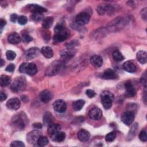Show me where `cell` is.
<instances>
[{
  "label": "cell",
  "instance_id": "6da1fadb",
  "mask_svg": "<svg viewBox=\"0 0 147 147\" xmlns=\"http://www.w3.org/2000/svg\"><path fill=\"white\" fill-rule=\"evenodd\" d=\"M55 34L53 40L56 42H63L67 40L70 35L69 30L61 25H57L54 28Z\"/></svg>",
  "mask_w": 147,
  "mask_h": 147
},
{
  "label": "cell",
  "instance_id": "7a4b0ae2",
  "mask_svg": "<svg viewBox=\"0 0 147 147\" xmlns=\"http://www.w3.org/2000/svg\"><path fill=\"white\" fill-rule=\"evenodd\" d=\"M28 123V118L24 112L15 114L11 118V126L17 130H22Z\"/></svg>",
  "mask_w": 147,
  "mask_h": 147
},
{
  "label": "cell",
  "instance_id": "3957f363",
  "mask_svg": "<svg viewBox=\"0 0 147 147\" xmlns=\"http://www.w3.org/2000/svg\"><path fill=\"white\" fill-rule=\"evenodd\" d=\"M26 87V80L24 76L16 78L11 83V90L15 92H20L25 90Z\"/></svg>",
  "mask_w": 147,
  "mask_h": 147
},
{
  "label": "cell",
  "instance_id": "277c9868",
  "mask_svg": "<svg viewBox=\"0 0 147 147\" xmlns=\"http://www.w3.org/2000/svg\"><path fill=\"white\" fill-rule=\"evenodd\" d=\"M101 102L105 109H109L111 107L114 99L113 94L109 91H104L100 95Z\"/></svg>",
  "mask_w": 147,
  "mask_h": 147
},
{
  "label": "cell",
  "instance_id": "5b68a950",
  "mask_svg": "<svg viewBox=\"0 0 147 147\" xmlns=\"http://www.w3.org/2000/svg\"><path fill=\"white\" fill-rule=\"evenodd\" d=\"M63 63L64 62H63L62 61L59 60H56L53 61L46 69L45 74L49 76L57 74L60 70L62 65L63 64Z\"/></svg>",
  "mask_w": 147,
  "mask_h": 147
},
{
  "label": "cell",
  "instance_id": "8992f818",
  "mask_svg": "<svg viewBox=\"0 0 147 147\" xmlns=\"http://www.w3.org/2000/svg\"><path fill=\"white\" fill-rule=\"evenodd\" d=\"M41 136V132L38 130L31 131L27 134V141L30 144H36L37 143L39 138Z\"/></svg>",
  "mask_w": 147,
  "mask_h": 147
},
{
  "label": "cell",
  "instance_id": "52a82bcc",
  "mask_svg": "<svg viewBox=\"0 0 147 147\" xmlns=\"http://www.w3.org/2000/svg\"><path fill=\"white\" fill-rule=\"evenodd\" d=\"M90 20V16L86 12H81L79 13L76 18L75 20L76 23L79 25H84L88 23Z\"/></svg>",
  "mask_w": 147,
  "mask_h": 147
},
{
  "label": "cell",
  "instance_id": "ba28073f",
  "mask_svg": "<svg viewBox=\"0 0 147 147\" xmlns=\"http://www.w3.org/2000/svg\"><path fill=\"white\" fill-rule=\"evenodd\" d=\"M76 53L75 49H67V50L61 51L60 53L61 59H62L63 62H65L70 60Z\"/></svg>",
  "mask_w": 147,
  "mask_h": 147
},
{
  "label": "cell",
  "instance_id": "9c48e42d",
  "mask_svg": "<svg viewBox=\"0 0 147 147\" xmlns=\"http://www.w3.org/2000/svg\"><path fill=\"white\" fill-rule=\"evenodd\" d=\"M134 119V114L132 111H126L121 117L122 122L126 125H131Z\"/></svg>",
  "mask_w": 147,
  "mask_h": 147
},
{
  "label": "cell",
  "instance_id": "30bf717a",
  "mask_svg": "<svg viewBox=\"0 0 147 147\" xmlns=\"http://www.w3.org/2000/svg\"><path fill=\"white\" fill-rule=\"evenodd\" d=\"M53 107L56 111L61 113L66 110L67 104L63 100L57 99L53 103Z\"/></svg>",
  "mask_w": 147,
  "mask_h": 147
},
{
  "label": "cell",
  "instance_id": "8fae6325",
  "mask_svg": "<svg viewBox=\"0 0 147 147\" xmlns=\"http://www.w3.org/2000/svg\"><path fill=\"white\" fill-rule=\"evenodd\" d=\"M40 52L41 51L38 48H36V47L30 48L26 51L25 53V57L28 60H31L38 56Z\"/></svg>",
  "mask_w": 147,
  "mask_h": 147
},
{
  "label": "cell",
  "instance_id": "7c38bea8",
  "mask_svg": "<svg viewBox=\"0 0 147 147\" xmlns=\"http://www.w3.org/2000/svg\"><path fill=\"white\" fill-rule=\"evenodd\" d=\"M21 106V103L18 98H13L9 99L6 103V106L8 109L13 110H18Z\"/></svg>",
  "mask_w": 147,
  "mask_h": 147
},
{
  "label": "cell",
  "instance_id": "4fadbf2b",
  "mask_svg": "<svg viewBox=\"0 0 147 147\" xmlns=\"http://www.w3.org/2000/svg\"><path fill=\"white\" fill-rule=\"evenodd\" d=\"M89 117L94 120H99L102 117V111L98 107H94L88 113Z\"/></svg>",
  "mask_w": 147,
  "mask_h": 147
},
{
  "label": "cell",
  "instance_id": "5bb4252c",
  "mask_svg": "<svg viewBox=\"0 0 147 147\" xmlns=\"http://www.w3.org/2000/svg\"><path fill=\"white\" fill-rule=\"evenodd\" d=\"M53 98V94L48 90L42 91L40 94V99L44 103L49 102Z\"/></svg>",
  "mask_w": 147,
  "mask_h": 147
},
{
  "label": "cell",
  "instance_id": "9a60e30c",
  "mask_svg": "<svg viewBox=\"0 0 147 147\" xmlns=\"http://www.w3.org/2000/svg\"><path fill=\"white\" fill-rule=\"evenodd\" d=\"M28 7L32 13H43L47 11V9L37 4H29Z\"/></svg>",
  "mask_w": 147,
  "mask_h": 147
},
{
  "label": "cell",
  "instance_id": "2e32d148",
  "mask_svg": "<svg viewBox=\"0 0 147 147\" xmlns=\"http://www.w3.org/2000/svg\"><path fill=\"white\" fill-rule=\"evenodd\" d=\"M90 63L95 67H100L102 65V57L98 55H94L90 58Z\"/></svg>",
  "mask_w": 147,
  "mask_h": 147
},
{
  "label": "cell",
  "instance_id": "e0dca14e",
  "mask_svg": "<svg viewBox=\"0 0 147 147\" xmlns=\"http://www.w3.org/2000/svg\"><path fill=\"white\" fill-rule=\"evenodd\" d=\"M102 78L106 80L115 79L117 78V74L112 69L108 68L104 71L102 75Z\"/></svg>",
  "mask_w": 147,
  "mask_h": 147
},
{
  "label": "cell",
  "instance_id": "ac0fdd59",
  "mask_svg": "<svg viewBox=\"0 0 147 147\" xmlns=\"http://www.w3.org/2000/svg\"><path fill=\"white\" fill-rule=\"evenodd\" d=\"M122 67L125 71L130 73L135 72L137 69L135 64L131 61H127L125 62L123 64Z\"/></svg>",
  "mask_w": 147,
  "mask_h": 147
},
{
  "label": "cell",
  "instance_id": "d6986e66",
  "mask_svg": "<svg viewBox=\"0 0 147 147\" xmlns=\"http://www.w3.org/2000/svg\"><path fill=\"white\" fill-rule=\"evenodd\" d=\"M126 95L129 97H133L136 95V91L131 82H127L125 84Z\"/></svg>",
  "mask_w": 147,
  "mask_h": 147
},
{
  "label": "cell",
  "instance_id": "ffe728a7",
  "mask_svg": "<svg viewBox=\"0 0 147 147\" xmlns=\"http://www.w3.org/2000/svg\"><path fill=\"white\" fill-rule=\"evenodd\" d=\"M90 137L89 131L85 129H81L78 133V138L82 142L87 141Z\"/></svg>",
  "mask_w": 147,
  "mask_h": 147
},
{
  "label": "cell",
  "instance_id": "44dd1931",
  "mask_svg": "<svg viewBox=\"0 0 147 147\" xmlns=\"http://www.w3.org/2000/svg\"><path fill=\"white\" fill-rule=\"evenodd\" d=\"M51 137L53 141L57 142H60L64 140L65 138V134L63 131H59L51 135Z\"/></svg>",
  "mask_w": 147,
  "mask_h": 147
},
{
  "label": "cell",
  "instance_id": "7402d4cb",
  "mask_svg": "<svg viewBox=\"0 0 147 147\" xmlns=\"http://www.w3.org/2000/svg\"><path fill=\"white\" fill-rule=\"evenodd\" d=\"M8 41L9 43L12 44H17L20 43L21 41V37L18 34V33L14 32L11 33L9 36H8Z\"/></svg>",
  "mask_w": 147,
  "mask_h": 147
},
{
  "label": "cell",
  "instance_id": "603a6c76",
  "mask_svg": "<svg viewBox=\"0 0 147 147\" xmlns=\"http://www.w3.org/2000/svg\"><path fill=\"white\" fill-rule=\"evenodd\" d=\"M53 121H54V117H53L52 114L49 111L45 112L43 117V123L44 125L48 126L51 124L53 123Z\"/></svg>",
  "mask_w": 147,
  "mask_h": 147
},
{
  "label": "cell",
  "instance_id": "cb8c5ba5",
  "mask_svg": "<svg viewBox=\"0 0 147 147\" xmlns=\"http://www.w3.org/2000/svg\"><path fill=\"white\" fill-rule=\"evenodd\" d=\"M136 57L141 64H144L147 61V53L144 51H140L137 53Z\"/></svg>",
  "mask_w": 147,
  "mask_h": 147
},
{
  "label": "cell",
  "instance_id": "d4e9b609",
  "mask_svg": "<svg viewBox=\"0 0 147 147\" xmlns=\"http://www.w3.org/2000/svg\"><path fill=\"white\" fill-rule=\"evenodd\" d=\"M42 55L48 59L52 58L53 56V52L52 49L49 47H43L40 50Z\"/></svg>",
  "mask_w": 147,
  "mask_h": 147
},
{
  "label": "cell",
  "instance_id": "484cf974",
  "mask_svg": "<svg viewBox=\"0 0 147 147\" xmlns=\"http://www.w3.org/2000/svg\"><path fill=\"white\" fill-rule=\"evenodd\" d=\"M37 72V68L33 63H28L26 68V74L29 75H34Z\"/></svg>",
  "mask_w": 147,
  "mask_h": 147
},
{
  "label": "cell",
  "instance_id": "4316f807",
  "mask_svg": "<svg viewBox=\"0 0 147 147\" xmlns=\"http://www.w3.org/2000/svg\"><path fill=\"white\" fill-rule=\"evenodd\" d=\"M48 127V133L50 136L55 134L57 131H59L61 129V126L58 123H53Z\"/></svg>",
  "mask_w": 147,
  "mask_h": 147
},
{
  "label": "cell",
  "instance_id": "83f0119b",
  "mask_svg": "<svg viewBox=\"0 0 147 147\" xmlns=\"http://www.w3.org/2000/svg\"><path fill=\"white\" fill-rule=\"evenodd\" d=\"M97 10L99 14H104L105 13H111L113 10V8L111 6L107 5H100L98 6Z\"/></svg>",
  "mask_w": 147,
  "mask_h": 147
},
{
  "label": "cell",
  "instance_id": "f1b7e54d",
  "mask_svg": "<svg viewBox=\"0 0 147 147\" xmlns=\"http://www.w3.org/2000/svg\"><path fill=\"white\" fill-rule=\"evenodd\" d=\"M53 18L52 17H47L43 19L42 22V26L44 29H49L53 24Z\"/></svg>",
  "mask_w": 147,
  "mask_h": 147
},
{
  "label": "cell",
  "instance_id": "f546056e",
  "mask_svg": "<svg viewBox=\"0 0 147 147\" xmlns=\"http://www.w3.org/2000/svg\"><path fill=\"white\" fill-rule=\"evenodd\" d=\"M84 103V100L82 99L77 100L72 103V108L75 111H79L83 108Z\"/></svg>",
  "mask_w": 147,
  "mask_h": 147
},
{
  "label": "cell",
  "instance_id": "4dcf8cb0",
  "mask_svg": "<svg viewBox=\"0 0 147 147\" xmlns=\"http://www.w3.org/2000/svg\"><path fill=\"white\" fill-rule=\"evenodd\" d=\"M11 83V78L9 76L2 75L0 78L1 86L5 87L9 85Z\"/></svg>",
  "mask_w": 147,
  "mask_h": 147
},
{
  "label": "cell",
  "instance_id": "1f68e13d",
  "mask_svg": "<svg viewBox=\"0 0 147 147\" xmlns=\"http://www.w3.org/2000/svg\"><path fill=\"white\" fill-rule=\"evenodd\" d=\"M112 56H113V59L116 61H118V62L121 61L124 59L123 56L118 50L114 51L112 53Z\"/></svg>",
  "mask_w": 147,
  "mask_h": 147
},
{
  "label": "cell",
  "instance_id": "d6a6232c",
  "mask_svg": "<svg viewBox=\"0 0 147 147\" xmlns=\"http://www.w3.org/2000/svg\"><path fill=\"white\" fill-rule=\"evenodd\" d=\"M49 142V140L48 139L45 137V136H40V137L39 138L38 141H37V144L38 146H46Z\"/></svg>",
  "mask_w": 147,
  "mask_h": 147
},
{
  "label": "cell",
  "instance_id": "836d02e7",
  "mask_svg": "<svg viewBox=\"0 0 147 147\" xmlns=\"http://www.w3.org/2000/svg\"><path fill=\"white\" fill-rule=\"evenodd\" d=\"M115 137H116V133H115V131H113L109 133L105 136V140L107 142H111L114 140Z\"/></svg>",
  "mask_w": 147,
  "mask_h": 147
},
{
  "label": "cell",
  "instance_id": "e575fe53",
  "mask_svg": "<svg viewBox=\"0 0 147 147\" xmlns=\"http://www.w3.org/2000/svg\"><path fill=\"white\" fill-rule=\"evenodd\" d=\"M32 20L34 21L38 22L42 20L44 18V15L42 13H32L31 16Z\"/></svg>",
  "mask_w": 147,
  "mask_h": 147
},
{
  "label": "cell",
  "instance_id": "d590c367",
  "mask_svg": "<svg viewBox=\"0 0 147 147\" xmlns=\"http://www.w3.org/2000/svg\"><path fill=\"white\" fill-rule=\"evenodd\" d=\"M137 129H138V125H137V123H135V125L131 128V130L129 133V135H128L129 140L133 138V137L135 136Z\"/></svg>",
  "mask_w": 147,
  "mask_h": 147
},
{
  "label": "cell",
  "instance_id": "8d00e7d4",
  "mask_svg": "<svg viewBox=\"0 0 147 147\" xmlns=\"http://www.w3.org/2000/svg\"><path fill=\"white\" fill-rule=\"evenodd\" d=\"M6 56L7 59L9 60H13L15 59L16 56V53L11 50H8L6 52Z\"/></svg>",
  "mask_w": 147,
  "mask_h": 147
},
{
  "label": "cell",
  "instance_id": "74e56055",
  "mask_svg": "<svg viewBox=\"0 0 147 147\" xmlns=\"http://www.w3.org/2000/svg\"><path fill=\"white\" fill-rule=\"evenodd\" d=\"M18 22L20 25H25L28 22V18L25 16H21L18 18Z\"/></svg>",
  "mask_w": 147,
  "mask_h": 147
},
{
  "label": "cell",
  "instance_id": "f35d334b",
  "mask_svg": "<svg viewBox=\"0 0 147 147\" xmlns=\"http://www.w3.org/2000/svg\"><path fill=\"white\" fill-rule=\"evenodd\" d=\"M139 138L141 141L143 142H146L147 141V135L145 130H142L139 134Z\"/></svg>",
  "mask_w": 147,
  "mask_h": 147
},
{
  "label": "cell",
  "instance_id": "ab89813d",
  "mask_svg": "<svg viewBox=\"0 0 147 147\" xmlns=\"http://www.w3.org/2000/svg\"><path fill=\"white\" fill-rule=\"evenodd\" d=\"M22 40L24 42H29L31 41H32L33 38H32V37L30 36H29L28 34L26 33H24L22 34Z\"/></svg>",
  "mask_w": 147,
  "mask_h": 147
},
{
  "label": "cell",
  "instance_id": "60d3db41",
  "mask_svg": "<svg viewBox=\"0 0 147 147\" xmlns=\"http://www.w3.org/2000/svg\"><path fill=\"white\" fill-rule=\"evenodd\" d=\"M10 146H16V147H24L25 145L22 141H14L11 143Z\"/></svg>",
  "mask_w": 147,
  "mask_h": 147
},
{
  "label": "cell",
  "instance_id": "b9f144b4",
  "mask_svg": "<svg viewBox=\"0 0 147 147\" xmlns=\"http://www.w3.org/2000/svg\"><path fill=\"white\" fill-rule=\"evenodd\" d=\"M28 64V63H22L21 64V65L20 66L19 71L21 73L26 74V67H27Z\"/></svg>",
  "mask_w": 147,
  "mask_h": 147
},
{
  "label": "cell",
  "instance_id": "7bdbcfd3",
  "mask_svg": "<svg viewBox=\"0 0 147 147\" xmlns=\"http://www.w3.org/2000/svg\"><path fill=\"white\" fill-rule=\"evenodd\" d=\"M86 95L90 98H93L96 95V93L94 91V90H92L91 89H88L86 90Z\"/></svg>",
  "mask_w": 147,
  "mask_h": 147
},
{
  "label": "cell",
  "instance_id": "ee69618b",
  "mask_svg": "<svg viewBox=\"0 0 147 147\" xmlns=\"http://www.w3.org/2000/svg\"><path fill=\"white\" fill-rule=\"evenodd\" d=\"M14 68H15V65H14V64L11 63V64H10L9 65H8L6 67L5 70H6V71H7V72H12L14 71Z\"/></svg>",
  "mask_w": 147,
  "mask_h": 147
},
{
  "label": "cell",
  "instance_id": "f6af8a7d",
  "mask_svg": "<svg viewBox=\"0 0 147 147\" xmlns=\"http://www.w3.org/2000/svg\"><path fill=\"white\" fill-rule=\"evenodd\" d=\"M19 17H18V16L16 14H12L11 16H10V21L13 22H15L17 20H18V18Z\"/></svg>",
  "mask_w": 147,
  "mask_h": 147
},
{
  "label": "cell",
  "instance_id": "bcb514c9",
  "mask_svg": "<svg viewBox=\"0 0 147 147\" xmlns=\"http://www.w3.org/2000/svg\"><path fill=\"white\" fill-rule=\"evenodd\" d=\"M141 82L144 85V87H146V76L145 74H144V77L142 76L141 78Z\"/></svg>",
  "mask_w": 147,
  "mask_h": 147
},
{
  "label": "cell",
  "instance_id": "7dc6e473",
  "mask_svg": "<svg viewBox=\"0 0 147 147\" xmlns=\"http://www.w3.org/2000/svg\"><path fill=\"white\" fill-rule=\"evenodd\" d=\"M42 124L41 123L39 122H37V123H34L33 125V127L34 129H40L42 128Z\"/></svg>",
  "mask_w": 147,
  "mask_h": 147
},
{
  "label": "cell",
  "instance_id": "c3c4849f",
  "mask_svg": "<svg viewBox=\"0 0 147 147\" xmlns=\"http://www.w3.org/2000/svg\"><path fill=\"white\" fill-rule=\"evenodd\" d=\"M146 87H144V94H143V96H142V99L144 100V103L146 105Z\"/></svg>",
  "mask_w": 147,
  "mask_h": 147
},
{
  "label": "cell",
  "instance_id": "681fc988",
  "mask_svg": "<svg viewBox=\"0 0 147 147\" xmlns=\"http://www.w3.org/2000/svg\"><path fill=\"white\" fill-rule=\"evenodd\" d=\"M6 98H7V95H6V94H5V93L3 92H1V94H0L1 102H3V101L5 100Z\"/></svg>",
  "mask_w": 147,
  "mask_h": 147
},
{
  "label": "cell",
  "instance_id": "f907efd6",
  "mask_svg": "<svg viewBox=\"0 0 147 147\" xmlns=\"http://www.w3.org/2000/svg\"><path fill=\"white\" fill-rule=\"evenodd\" d=\"M6 24V22L5 20L1 19V22H0V25H1V32H2L3 27L5 26V25Z\"/></svg>",
  "mask_w": 147,
  "mask_h": 147
},
{
  "label": "cell",
  "instance_id": "816d5d0a",
  "mask_svg": "<svg viewBox=\"0 0 147 147\" xmlns=\"http://www.w3.org/2000/svg\"><path fill=\"white\" fill-rule=\"evenodd\" d=\"M142 11V13H143V14H141L142 18L144 20H146V8L143 9Z\"/></svg>",
  "mask_w": 147,
  "mask_h": 147
},
{
  "label": "cell",
  "instance_id": "f5cc1de1",
  "mask_svg": "<svg viewBox=\"0 0 147 147\" xmlns=\"http://www.w3.org/2000/svg\"><path fill=\"white\" fill-rule=\"evenodd\" d=\"M1 67H2L3 65V64H5V61H3V59H1Z\"/></svg>",
  "mask_w": 147,
  "mask_h": 147
}]
</instances>
